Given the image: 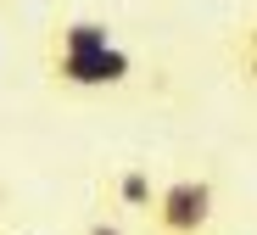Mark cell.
Masks as SVG:
<instances>
[{"label": "cell", "mask_w": 257, "mask_h": 235, "mask_svg": "<svg viewBox=\"0 0 257 235\" xmlns=\"http://www.w3.org/2000/svg\"><path fill=\"white\" fill-rule=\"evenodd\" d=\"M151 235H207L218 218V185L207 174H174L168 185H157L151 202Z\"/></svg>", "instance_id": "cell-1"}, {"label": "cell", "mask_w": 257, "mask_h": 235, "mask_svg": "<svg viewBox=\"0 0 257 235\" xmlns=\"http://www.w3.org/2000/svg\"><path fill=\"white\" fill-rule=\"evenodd\" d=\"M51 79L67 90H117L135 79V56L123 45H106L95 56H78V62H51Z\"/></svg>", "instance_id": "cell-2"}, {"label": "cell", "mask_w": 257, "mask_h": 235, "mask_svg": "<svg viewBox=\"0 0 257 235\" xmlns=\"http://www.w3.org/2000/svg\"><path fill=\"white\" fill-rule=\"evenodd\" d=\"M112 45V28L106 23H56L51 34V62H78V56H95Z\"/></svg>", "instance_id": "cell-3"}, {"label": "cell", "mask_w": 257, "mask_h": 235, "mask_svg": "<svg viewBox=\"0 0 257 235\" xmlns=\"http://www.w3.org/2000/svg\"><path fill=\"white\" fill-rule=\"evenodd\" d=\"M106 196H112V207H117V213H151V202H157L151 168H140V163H123V168L106 179Z\"/></svg>", "instance_id": "cell-4"}, {"label": "cell", "mask_w": 257, "mask_h": 235, "mask_svg": "<svg viewBox=\"0 0 257 235\" xmlns=\"http://www.w3.org/2000/svg\"><path fill=\"white\" fill-rule=\"evenodd\" d=\"M229 62H235L240 84H251V90H257V51H240V45H229Z\"/></svg>", "instance_id": "cell-5"}, {"label": "cell", "mask_w": 257, "mask_h": 235, "mask_svg": "<svg viewBox=\"0 0 257 235\" xmlns=\"http://www.w3.org/2000/svg\"><path fill=\"white\" fill-rule=\"evenodd\" d=\"M78 235H128V224H123L117 213H101V218H90V224H84Z\"/></svg>", "instance_id": "cell-6"}, {"label": "cell", "mask_w": 257, "mask_h": 235, "mask_svg": "<svg viewBox=\"0 0 257 235\" xmlns=\"http://www.w3.org/2000/svg\"><path fill=\"white\" fill-rule=\"evenodd\" d=\"M229 45H240V51H257V12L235 23V39H229Z\"/></svg>", "instance_id": "cell-7"}]
</instances>
